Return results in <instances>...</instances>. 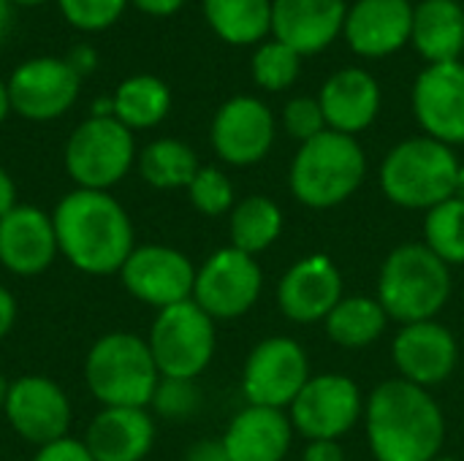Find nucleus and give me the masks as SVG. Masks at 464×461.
<instances>
[{"label": "nucleus", "mask_w": 464, "mask_h": 461, "mask_svg": "<svg viewBox=\"0 0 464 461\" xmlns=\"http://www.w3.org/2000/svg\"><path fill=\"white\" fill-rule=\"evenodd\" d=\"M283 231V212L266 196H247L231 212V247L256 255L277 242Z\"/></svg>", "instance_id": "obj_28"}, {"label": "nucleus", "mask_w": 464, "mask_h": 461, "mask_svg": "<svg viewBox=\"0 0 464 461\" xmlns=\"http://www.w3.org/2000/svg\"><path fill=\"white\" fill-rule=\"evenodd\" d=\"M11 429L33 446H49L68 437L71 429V402L68 394L49 378L24 375L8 386L3 408Z\"/></svg>", "instance_id": "obj_12"}, {"label": "nucleus", "mask_w": 464, "mask_h": 461, "mask_svg": "<svg viewBox=\"0 0 464 461\" xmlns=\"http://www.w3.org/2000/svg\"><path fill=\"white\" fill-rule=\"evenodd\" d=\"M345 0H272V33L299 57L324 52L345 24Z\"/></svg>", "instance_id": "obj_21"}, {"label": "nucleus", "mask_w": 464, "mask_h": 461, "mask_svg": "<svg viewBox=\"0 0 464 461\" xmlns=\"http://www.w3.org/2000/svg\"><path fill=\"white\" fill-rule=\"evenodd\" d=\"M343 299V277L332 258L307 255L277 283V307L294 323L326 321Z\"/></svg>", "instance_id": "obj_18"}, {"label": "nucleus", "mask_w": 464, "mask_h": 461, "mask_svg": "<svg viewBox=\"0 0 464 461\" xmlns=\"http://www.w3.org/2000/svg\"><path fill=\"white\" fill-rule=\"evenodd\" d=\"M299 68H302V57L277 38L264 43L253 54V79L258 87L269 92H280L291 87L299 76Z\"/></svg>", "instance_id": "obj_32"}, {"label": "nucleus", "mask_w": 464, "mask_h": 461, "mask_svg": "<svg viewBox=\"0 0 464 461\" xmlns=\"http://www.w3.org/2000/svg\"><path fill=\"white\" fill-rule=\"evenodd\" d=\"M68 65H71L79 76H82V73H90V71L95 68V54H92V49H90V46H79V49H73V54H71Z\"/></svg>", "instance_id": "obj_43"}, {"label": "nucleus", "mask_w": 464, "mask_h": 461, "mask_svg": "<svg viewBox=\"0 0 464 461\" xmlns=\"http://www.w3.org/2000/svg\"><path fill=\"white\" fill-rule=\"evenodd\" d=\"M302 461H345V454L337 440H310Z\"/></svg>", "instance_id": "obj_38"}, {"label": "nucleus", "mask_w": 464, "mask_h": 461, "mask_svg": "<svg viewBox=\"0 0 464 461\" xmlns=\"http://www.w3.org/2000/svg\"><path fill=\"white\" fill-rule=\"evenodd\" d=\"M413 114L430 139L443 144H464V65L440 62L416 76Z\"/></svg>", "instance_id": "obj_14"}, {"label": "nucleus", "mask_w": 464, "mask_h": 461, "mask_svg": "<svg viewBox=\"0 0 464 461\" xmlns=\"http://www.w3.org/2000/svg\"><path fill=\"white\" fill-rule=\"evenodd\" d=\"M133 136L117 117H90L65 144V168L79 187L109 193L133 166Z\"/></svg>", "instance_id": "obj_8"}, {"label": "nucleus", "mask_w": 464, "mask_h": 461, "mask_svg": "<svg viewBox=\"0 0 464 461\" xmlns=\"http://www.w3.org/2000/svg\"><path fill=\"white\" fill-rule=\"evenodd\" d=\"M231 461H283L291 448V418L275 408H245L223 435Z\"/></svg>", "instance_id": "obj_24"}, {"label": "nucleus", "mask_w": 464, "mask_h": 461, "mask_svg": "<svg viewBox=\"0 0 464 461\" xmlns=\"http://www.w3.org/2000/svg\"><path fill=\"white\" fill-rule=\"evenodd\" d=\"M362 418V391L345 375H315L291 405V427L307 440H337Z\"/></svg>", "instance_id": "obj_11"}, {"label": "nucleus", "mask_w": 464, "mask_h": 461, "mask_svg": "<svg viewBox=\"0 0 464 461\" xmlns=\"http://www.w3.org/2000/svg\"><path fill=\"white\" fill-rule=\"evenodd\" d=\"M52 220L60 253L84 274H114L136 250L133 223L106 190L76 187L54 206Z\"/></svg>", "instance_id": "obj_1"}, {"label": "nucleus", "mask_w": 464, "mask_h": 461, "mask_svg": "<svg viewBox=\"0 0 464 461\" xmlns=\"http://www.w3.org/2000/svg\"><path fill=\"white\" fill-rule=\"evenodd\" d=\"M451 296V272L427 245L411 242L389 253L378 274V302L402 326L432 321Z\"/></svg>", "instance_id": "obj_4"}, {"label": "nucleus", "mask_w": 464, "mask_h": 461, "mask_svg": "<svg viewBox=\"0 0 464 461\" xmlns=\"http://www.w3.org/2000/svg\"><path fill=\"white\" fill-rule=\"evenodd\" d=\"M198 158L196 152L177 141V139H158L147 144L139 155V171L141 177L160 190L171 187H188L193 177L198 174Z\"/></svg>", "instance_id": "obj_30"}, {"label": "nucleus", "mask_w": 464, "mask_h": 461, "mask_svg": "<svg viewBox=\"0 0 464 461\" xmlns=\"http://www.w3.org/2000/svg\"><path fill=\"white\" fill-rule=\"evenodd\" d=\"M16 206V185L14 179L0 168V217H5Z\"/></svg>", "instance_id": "obj_41"}, {"label": "nucleus", "mask_w": 464, "mask_h": 461, "mask_svg": "<svg viewBox=\"0 0 464 461\" xmlns=\"http://www.w3.org/2000/svg\"><path fill=\"white\" fill-rule=\"evenodd\" d=\"M367 177V155L353 136L324 130L304 141L291 163V193L310 209H332L348 201Z\"/></svg>", "instance_id": "obj_3"}, {"label": "nucleus", "mask_w": 464, "mask_h": 461, "mask_svg": "<svg viewBox=\"0 0 464 461\" xmlns=\"http://www.w3.org/2000/svg\"><path fill=\"white\" fill-rule=\"evenodd\" d=\"M144 14H152V16H169L174 11H179V5L185 0H133Z\"/></svg>", "instance_id": "obj_42"}, {"label": "nucleus", "mask_w": 464, "mask_h": 461, "mask_svg": "<svg viewBox=\"0 0 464 461\" xmlns=\"http://www.w3.org/2000/svg\"><path fill=\"white\" fill-rule=\"evenodd\" d=\"M454 198L464 201V166H459V174H457V190H454Z\"/></svg>", "instance_id": "obj_46"}, {"label": "nucleus", "mask_w": 464, "mask_h": 461, "mask_svg": "<svg viewBox=\"0 0 464 461\" xmlns=\"http://www.w3.org/2000/svg\"><path fill=\"white\" fill-rule=\"evenodd\" d=\"M432 461H459V459H449V456H443V459H440V456H438V459H432Z\"/></svg>", "instance_id": "obj_49"}, {"label": "nucleus", "mask_w": 464, "mask_h": 461, "mask_svg": "<svg viewBox=\"0 0 464 461\" xmlns=\"http://www.w3.org/2000/svg\"><path fill=\"white\" fill-rule=\"evenodd\" d=\"M190 193V204L209 217L226 215L234 206V185L231 179L220 171V168H198V174L193 177V182L188 185Z\"/></svg>", "instance_id": "obj_34"}, {"label": "nucleus", "mask_w": 464, "mask_h": 461, "mask_svg": "<svg viewBox=\"0 0 464 461\" xmlns=\"http://www.w3.org/2000/svg\"><path fill=\"white\" fill-rule=\"evenodd\" d=\"M413 33L411 0H356L343 24L348 46L359 57H389L400 52Z\"/></svg>", "instance_id": "obj_20"}, {"label": "nucleus", "mask_w": 464, "mask_h": 461, "mask_svg": "<svg viewBox=\"0 0 464 461\" xmlns=\"http://www.w3.org/2000/svg\"><path fill=\"white\" fill-rule=\"evenodd\" d=\"M424 245L449 266L464 264V201L449 198L427 212Z\"/></svg>", "instance_id": "obj_31"}, {"label": "nucleus", "mask_w": 464, "mask_h": 461, "mask_svg": "<svg viewBox=\"0 0 464 461\" xmlns=\"http://www.w3.org/2000/svg\"><path fill=\"white\" fill-rule=\"evenodd\" d=\"M8 3H22V5H35V3H44V0H8Z\"/></svg>", "instance_id": "obj_48"}, {"label": "nucleus", "mask_w": 464, "mask_h": 461, "mask_svg": "<svg viewBox=\"0 0 464 461\" xmlns=\"http://www.w3.org/2000/svg\"><path fill=\"white\" fill-rule=\"evenodd\" d=\"M160 378L196 380L215 356V321L193 302L158 310L147 340Z\"/></svg>", "instance_id": "obj_7"}, {"label": "nucleus", "mask_w": 464, "mask_h": 461, "mask_svg": "<svg viewBox=\"0 0 464 461\" xmlns=\"http://www.w3.org/2000/svg\"><path fill=\"white\" fill-rule=\"evenodd\" d=\"M185 461H231L226 454V446L223 440H201L196 443L188 454Z\"/></svg>", "instance_id": "obj_39"}, {"label": "nucleus", "mask_w": 464, "mask_h": 461, "mask_svg": "<svg viewBox=\"0 0 464 461\" xmlns=\"http://www.w3.org/2000/svg\"><path fill=\"white\" fill-rule=\"evenodd\" d=\"M128 0H60L65 19L82 30H101L111 24Z\"/></svg>", "instance_id": "obj_36"}, {"label": "nucleus", "mask_w": 464, "mask_h": 461, "mask_svg": "<svg viewBox=\"0 0 464 461\" xmlns=\"http://www.w3.org/2000/svg\"><path fill=\"white\" fill-rule=\"evenodd\" d=\"M209 27L234 46L258 43L272 30V0H204Z\"/></svg>", "instance_id": "obj_26"}, {"label": "nucleus", "mask_w": 464, "mask_h": 461, "mask_svg": "<svg viewBox=\"0 0 464 461\" xmlns=\"http://www.w3.org/2000/svg\"><path fill=\"white\" fill-rule=\"evenodd\" d=\"M8 27H11V5L8 0H0V41L5 38Z\"/></svg>", "instance_id": "obj_44"}, {"label": "nucleus", "mask_w": 464, "mask_h": 461, "mask_svg": "<svg viewBox=\"0 0 464 461\" xmlns=\"http://www.w3.org/2000/svg\"><path fill=\"white\" fill-rule=\"evenodd\" d=\"M82 76L68 65V60L38 57L19 65L8 82L11 109L27 120H54L68 111L79 95Z\"/></svg>", "instance_id": "obj_16"}, {"label": "nucleus", "mask_w": 464, "mask_h": 461, "mask_svg": "<svg viewBox=\"0 0 464 461\" xmlns=\"http://www.w3.org/2000/svg\"><path fill=\"white\" fill-rule=\"evenodd\" d=\"M84 383L103 408H147L160 372L141 337L111 331L87 351Z\"/></svg>", "instance_id": "obj_5"}, {"label": "nucleus", "mask_w": 464, "mask_h": 461, "mask_svg": "<svg viewBox=\"0 0 464 461\" xmlns=\"http://www.w3.org/2000/svg\"><path fill=\"white\" fill-rule=\"evenodd\" d=\"M318 103L329 130L356 136L375 122L381 111V87L364 68H343L326 79Z\"/></svg>", "instance_id": "obj_22"}, {"label": "nucleus", "mask_w": 464, "mask_h": 461, "mask_svg": "<svg viewBox=\"0 0 464 461\" xmlns=\"http://www.w3.org/2000/svg\"><path fill=\"white\" fill-rule=\"evenodd\" d=\"M264 288L261 266L253 255L223 247L204 261L196 272L193 283V302L215 321H231L253 310Z\"/></svg>", "instance_id": "obj_9"}, {"label": "nucleus", "mask_w": 464, "mask_h": 461, "mask_svg": "<svg viewBox=\"0 0 464 461\" xmlns=\"http://www.w3.org/2000/svg\"><path fill=\"white\" fill-rule=\"evenodd\" d=\"M416 52L430 62H457L464 52V8L457 0H421L413 5Z\"/></svg>", "instance_id": "obj_25"}, {"label": "nucleus", "mask_w": 464, "mask_h": 461, "mask_svg": "<svg viewBox=\"0 0 464 461\" xmlns=\"http://www.w3.org/2000/svg\"><path fill=\"white\" fill-rule=\"evenodd\" d=\"M14 323H16V299L11 296V291L0 285V340L14 329Z\"/></svg>", "instance_id": "obj_40"}, {"label": "nucleus", "mask_w": 464, "mask_h": 461, "mask_svg": "<svg viewBox=\"0 0 464 461\" xmlns=\"http://www.w3.org/2000/svg\"><path fill=\"white\" fill-rule=\"evenodd\" d=\"M120 277L133 299L158 310L193 299L196 269L188 255L166 245L136 247L120 269Z\"/></svg>", "instance_id": "obj_13"}, {"label": "nucleus", "mask_w": 464, "mask_h": 461, "mask_svg": "<svg viewBox=\"0 0 464 461\" xmlns=\"http://www.w3.org/2000/svg\"><path fill=\"white\" fill-rule=\"evenodd\" d=\"M364 424L378 461H432L446 440V418L435 397L402 378L370 394Z\"/></svg>", "instance_id": "obj_2"}, {"label": "nucleus", "mask_w": 464, "mask_h": 461, "mask_svg": "<svg viewBox=\"0 0 464 461\" xmlns=\"http://www.w3.org/2000/svg\"><path fill=\"white\" fill-rule=\"evenodd\" d=\"M392 356L402 380L430 389L449 380L459 364V345L454 334L435 321L402 326L394 337Z\"/></svg>", "instance_id": "obj_17"}, {"label": "nucleus", "mask_w": 464, "mask_h": 461, "mask_svg": "<svg viewBox=\"0 0 464 461\" xmlns=\"http://www.w3.org/2000/svg\"><path fill=\"white\" fill-rule=\"evenodd\" d=\"M8 386H11V383H5V378L0 375V410L5 408V397H8Z\"/></svg>", "instance_id": "obj_47"}, {"label": "nucleus", "mask_w": 464, "mask_h": 461, "mask_svg": "<svg viewBox=\"0 0 464 461\" xmlns=\"http://www.w3.org/2000/svg\"><path fill=\"white\" fill-rule=\"evenodd\" d=\"M57 231L52 215L38 206L16 204L0 217V264L16 277H35L54 264Z\"/></svg>", "instance_id": "obj_19"}, {"label": "nucleus", "mask_w": 464, "mask_h": 461, "mask_svg": "<svg viewBox=\"0 0 464 461\" xmlns=\"http://www.w3.org/2000/svg\"><path fill=\"white\" fill-rule=\"evenodd\" d=\"M8 109H11V98H8V87L0 82V122L5 120V114H8Z\"/></svg>", "instance_id": "obj_45"}, {"label": "nucleus", "mask_w": 464, "mask_h": 461, "mask_svg": "<svg viewBox=\"0 0 464 461\" xmlns=\"http://www.w3.org/2000/svg\"><path fill=\"white\" fill-rule=\"evenodd\" d=\"M33 461H95L84 440L76 437H60L49 446H41Z\"/></svg>", "instance_id": "obj_37"}, {"label": "nucleus", "mask_w": 464, "mask_h": 461, "mask_svg": "<svg viewBox=\"0 0 464 461\" xmlns=\"http://www.w3.org/2000/svg\"><path fill=\"white\" fill-rule=\"evenodd\" d=\"M201 389L188 378H160L152 394V410L166 421H188L201 410Z\"/></svg>", "instance_id": "obj_33"}, {"label": "nucleus", "mask_w": 464, "mask_h": 461, "mask_svg": "<svg viewBox=\"0 0 464 461\" xmlns=\"http://www.w3.org/2000/svg\"><path fill=\"white\" fill-rule=\"evenodd\" d=\"M386 310L378 299L370 296H351L340 299V304L326 315V337L340 348H367L372 345L386 329Z\"/></svg>", "instance_id": "obj_27"}, {"label": "nucleus", "mask_w": 464, "mask_h": 461, "mask_svg": "<svg viewBox=\"0 0 464 461\" xmlns=\"http://www.w3.org/2000/svg\"><path fill=\"white\" fill-rule=\"evenodd\" d=\"M171 109V92L158 76H133L117 87L114 117L128 128H152Z\"/></svg>", "instance_id": "obj_29"}, {"label": "nucleus", "mask_w": 464, "mask_h": 461, "mask_svg": "<svg viewBox=\"0 0 464 461\" xmlns=\"http://www.w3.org/2000/svg\"><path fill=\"white\" fill-rule=\"evenodd\" d=\"M283 125H285L288 136L299 139L302 144L315 139L318 133H324L326 130V120H324L318 98L299 95V98L288 101L285 109H283Z\"/></svg>", "instance_id": "obj_35"}, {"label": "nucleus", "mask_w": 464, "mask_h": 461, "mask_svg": "<svg viewBox=\"0 0 464 461\" xmlns=\"http://www.w3.org/2000/svg\"><path fill=\"white\" fill-rule=\"evenodd\" d=\"M275 144V117L269 106L250 95L226 101L212 120V147L231 166H253Z\"/></svg>", "instance_id": "obj_15"}, {"label": "nucleus", "mask_w": 464, "mask_h": 461, "mask_svg": "<svg viewBox=\"0 0 464 461\" xmlns=\"http://www.w3.org/2000/svg\"><path fill=\"white\" fill-rule=\"evenodd\" d=\"M95 461H144L155 446V421L144 408H103L87 427Z\"/></svg>", "instance_id": "obj_23"}, {"label": "nucleus", "mask_w": 464, "mask_h": 461, "mask_svg": "<svg viewBox=\"0 0 464 461\" xmlns=\"http://www.w3.org/2000/svg\"><path fill=\"white\" fill-rule=\"evenodd\" d=\"M310 380V361L291 337H269L253 348L242 372V391L256 408L283 410L294 405Z\"/></svg>", "instance_id": "obj_10"}, {"label": "nucleus", "mask_w": 464, "mask_h": 461, "mask_svg": "<svg viewBox=\"0 0 464 461\" xmlns=\"http://www.w3.org/2000/svg\"><path fill=\"white\" fill-rule=\"evenodd\" d=\"M459 160L454 149L430 136L397 144L381 166V187L386 198L402 209H435L454 198Z\"/></svg>", "instance_id": "obj_6"}]
</instances>
